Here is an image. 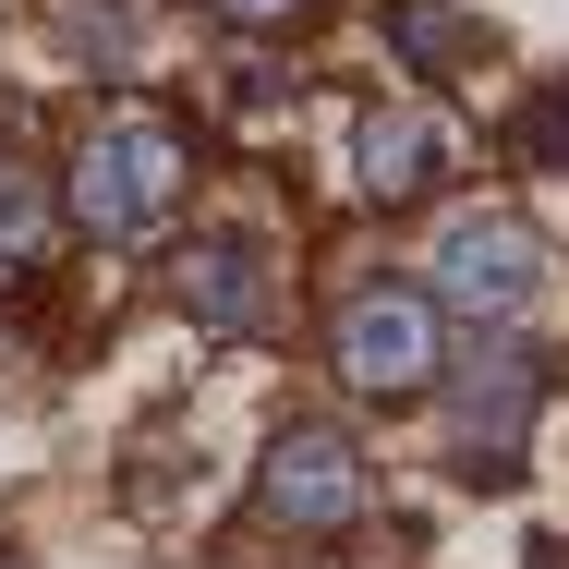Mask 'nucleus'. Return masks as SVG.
<instances>
[{"mask_svg": "<svg viewBox=\"0 0 569 569\" xmlns=\"http://www.w3.org/2000/svg\"><path fill=\"white\" fill-rule=\"evenodd\" d=\"M182 182H194V146H182V121H158V110H121L73 146V219L98 242H146L182 207Z\"/></svg>", "mask_w": 569, "mask_h": 569, "instance_id": "nucleus-1", "label": "nucleus"}, {"mask_svg": "<svg viewBox=\"0 0 569 569\" xmlns=\"http://www.w3.org/2000/svg\"><path fill=\"white\" fill-rule=\"evenodd\" d=\"M546 340H521V328H485V340H460V376H449V460L472 485H509L521 472V437H533V412H546Z\"/></svg>", "mask_w": 569, "mask_h": 569, "instance_id": "nucleus-2", "label": "nucleus"}, {"mask_svg": "<svg viewBox=\"0 0 569 569\" xmlns=\"http://www.w3.org/2000/svg\"><path fill=\"white\" fill-rule=\"evenodd\" d=\"M328 363H340V388H363V400H412V388H437V363H449L437 291H412V279H363L340 316H328Z\"/></svg>", "mask_w": 569, "mask_h": 569, "instance_id": "nucleus-3", "label": "nucleus"}, {"mask_svg": "<svg viewBox=\"0 0 569 569\" xmlns=\"http://www.w3.org/2000/svg\"><path fill=\"white\" fill-rule=\"evenodd\" d=\"M254 521L279 533H351L363 521V449L340 425H279L254 460Z\"/></svg>", "mask_w": 569, "mask_h": 569, "instance_id": "nucleus-4", "label": "nucleus"}, {"mask_svg": "<svg viewBox=\"0 0 569 569\" xmlns=\"http://www.w3.org/2000/svg\"><path fill=\"white\" fill-rule=\"evenodd\" d=\"M533 291H546V230H533V219H509V207H472V219L437 230V303L485 316V328H509Z\"/></svg>", "mask_w": 569, "mask_h": 569, "instance_id": "nucleus-5", "label": "nucleus"}, {"mask_svg": "<svg viewBox=\"0 0 569 569\" xmlns=\"http://www.w3.org/2000/svg\"><path fill=\"white\" fill-rule=\"evenodd\" d=\"M170 303H182L207 340H267V316H279V291H267V242H254V230H207V242H182V254H170Z\"/></svg>", "mask_w": 569, "mask_h": 569, "instance_id": "nucleus-6", "label": "nucleus"}, {"mask_svg": "<svg viewBox=\"0 0 569 569\" xmlns=\"http://www.w3.org/2000/svg\"><path fill=\"white\" fill-rule=\"evenodd\" d=\"M449 182V121L412 110V98H388V110L351 121V194L363 207H425Z\"/></svg>", "mask_w": 569, "mask_h": 569, "instance_id": "nucleus-7", "label": "nucleus"}, {"mask_svg": "<svg viewBox=\"0 0 569 569\" xmlns=\"http://www.w3.org/2000/svg\"><path fill=\"white\" fill-rule=\"evenodd\" d=\"M158 0H61V61L73 73H146Z\"/></svg>", "mask_w": 569, "mask_h": 569, "instance_id": "nucleus-8", "label": "nucleus"}, {"mask_svg": "<svg viewBox=\"0 0 569 569\" xmlns=\"http://www.w3.org/2000/svg\"><path fill=\"white\" fill-rule=\"evenodd\" d=\"M388 49H400L425 86H449L460 61H485V24H472V12H449V0H388Z\"/></svg>", "mask_w": 569, "mask_h": 569, "instance_id": "nucleus-9", "label": "nucleus"}, {"mask_svg": "<svg viewBox=\"0 0 569 569\" xmlns=\"http://www.w3.org/2000/svg\"><path fill=\"white\" fill-rule=\"evenodd\" d=\"M49 230H61L49 182H37V170H0V267H37V254H49Z\"/></svg>", "mask_w": 569, "mask_h": 569, "instance_id": "nucleus-10", "label": "nucleus"}, {"mask_svg": "<svg viewBox=\"0 0 569 569\" xmlns=\"http://www.w3.org/2000/svg\"><path fill=\"white\" fill-rule=\"evenodd\" d=\"M521 158H558V170H569V86L521 110Z\"/></svg>", "mask_w": 569, "mask_h": 569, "instance_id": "nucleus-11", "label": "nucleus"}, {"mask_svg": "<svg viewBox=\"0 0 569 569\" xmlns=\"http://www.w3.org/2000/svg\"><path fill=\"white\" fill-rule=\"evenodd\" d=\"M230 24H303V12H316V0H219Z\"/></svg>", "mask_w": 569, "mask_h": 569, "instance_id": "nucleus-12", "label": "nucleus"}, {"mask_svg": "<svg viewBox=\"0 0 569 569\" xmlns=\"http://www.w3.org/2000/svg\"><path fill=\"white\" fill-rule=\"evenodd\" d=\"M0 569H24V558H0Z\"/></svg>", "mask_w": 569, "mask_h": 569, "instance_id": "nucleus-13", "label": "nucleus"}]
</instances>
